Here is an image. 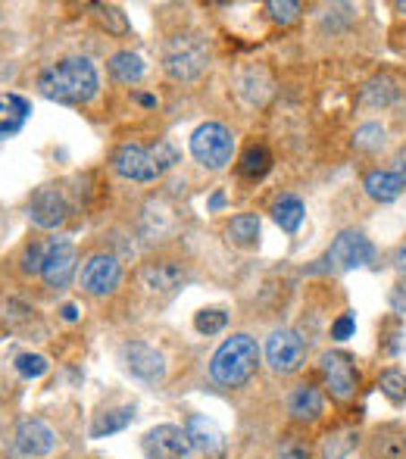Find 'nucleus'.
Here are the masks:
<instances>
[{"mask_svg":"<svg viewBox=\"0 0 406 459\" xmlns=\"http://www.w3.org/2000/svg\"><path fill=\"white\" fill-rule=\"evenodd\" d=\"M376 260V244L357 229H344L338 238L332 241L325 254V266L334 269V273H353V269H363Z\"/></svg>","mask_w":406,"mask_h":459,"instance_id":"nucleus-6","label":"nucleus"},{"mask_svg":"<svg viewBox=\"0 0 406 459\" xmlns=\"http://www.w3.org/2000/svg\"><path fill=\"white\" fill-rule=\"evenodd\" d=\"M38 91L41 97L54 103H66V107H82L91 103L100 91V75L88 56H63V60L50 63L38 75Z\"/></svg>","mask_w":406,"mask_h":459,"instance_id":"nucleus-1","label":"nucleus"},{"mask_svg":"<svg viewBox=\"0 0 406 459\" xmlns=\"http://www.w3.org/2000/svg\"><path fill=\"white\" fill-rule=\"evenodd\" d=\"M16 447L22 456H50L56 450V431L44 419H22L16 425Z\"/></svg>","mask_w":406,"mask_h":459,"instance_id":"nucleus-16","label":"nucleus"},{"mask_svg":"<svg viewBox=\"0 0 406 459\" xmlns=\"http://www.w3.org/2000/svg\"><path fill=\"white\" fill-rule=\"evenodd\" d=\"M363 191H366V197L376 200V204H394L403 194V182L391 169L378 166V169H369L363 176Z\"/></svg>","mask_w":406,"mask_h":459,"instance_id":"nucleus-22","label":"nucleus"},{"mask_svg":"<svg viewBox=\"0 0 406 459\" xmlns=\"http://www.w3.org/2000/svg\"><path fill=\"white\" fill-rule=\"evenodd\" d=\"M119 363L125 366L128 375L141 381H163L166 375V357L157 351V347L144 344V341H125L119 347Z\"/></svg>","mask_w":406,"mask_h":459,"instance_id":"nucleus-13","label":"nucleus"},{"mask_svg":"<svg viewBox=\"0 0 406 459\" xmlns=\"http://www.w3.org/2000/svg\"><path fill=\"white\" fill-rule=\"evenodd\" d=\"M185 435L191 437V444H194V450L206 459H222L225 456V437L222 431L216 429V422H210L206 416L201 412H191L188 419H185Z\"/></svg>","mask_w":406,"mask_h":459,"instance_id":"nucleus-17","label":"nucleus"},{"mask_svg":"<svg viewBox=\"0 0 406 459\" xmlns=\"http://www.w3.org/2000/svg\"><path fill=\"white\" fill-rule=\"evenodd\" d=\"M397 94H401V88H397L394 75L378 73V75H372V79L363 82V88H359V94H357V103L363 109H376L378 113V109L394 107Z\"/></svg>","mask_w":406,"mask_h":459,"instance_id":"nucleus-20","label":"nucleus"},{"mask_svg":"<svg viewBox=\"0 0 406 459\" xmlns=\"http://www.w3.org/2000/svg\"><path fill=\"white\" fill-rule=\"evenodd\" d=\"M191 157L203 166V169H225L235 157V134L222 126V122H203L191 134Z\"/></svg>","mask_w":406,"mask_h":459,"instance_id":"nucleus-5","label":"nucleus"},{"mask_svg":"<svg viewBox=\"0 0 406 459\" xmlns=\"http://www.w3.org/2000/svg\"><path fill=\"white\" fill-rule=\"evenodd\" d=\"M384 144H388V128H384L382 122H363V126H357V132H353V147H357L359 153H378Z\"/></svg>","mask_w":406,"mask_h":459,"instance_id":"nucleus-30","label":"nucleus"},{"mask_svg":"<svg viewBox=\"0 0 406 459\" xmlns=\"http://www.w3.org/2000/svg\"><path fill=\"white\" fill-rule=\"evenodd\" d=\"M275 459H315V450L304 435H285L275 447Z\"/></svg>","mask_w":406,"mask_h":459,"instance_id":"nucleus-32","label":"nucleus"},{"mask_svg":"<svg viewBox=\"0 0 406 459\" xmlns=\"http://www.w3.org/2000/svg\"><path fill=\"white\" fill-rule=\"evenodd\" d=\"M163 69L172 82H197L210 69V41L201 31H176L163 44Z\"/></svg>","mask_w":406,"mask_h":459,"instance_id":"nucleus-3","label":"nucleus"},{"mask_svg":"<svg viewBox=\"0 0 406 459\" xmlns=\"http://www.w3.org/2000/svg\"><path fill=\"white\" fill-rule=\"evenodd\" d=\"M394 10H397V13H403V16H406V0H397Z\"/></svg>","mask_w":406,"mask_h":459,"instance_id":"nucleus-44","label":"nucleus"},{"mask_svg":"<svg viewBox=\"0 0 406 459\" xmlns=\"http://www.w3.org/2000/svg\"><path fill=\"white\" fill-rule=\"evenodd\" d=\"M391 309H394L397 316L406 313V288H394V290H391Z\"/></svg>","mask_w":406,"mask_h":459,"instance_id":"nucleus-40","label":"nucleus"},{"mask_svg":"<svg viewBox=\"0 0 406 459\" xmlns=\"http://www.w3.org/2000/svg\"><path fill=\"white\" fill-rule=\"evenodd\" d=\"M272 88H275L272 75H269L263 66L241 69L238 79H235V91L244 103H247V107H263V103L272 97Z\"/></svg>","mask_w":406,"mask_h":459,"instance_id":"nucleus-19","label":"nucleus"},{"mask_svg":"<svg viewBox=\"0 0 406 459\" xmlns=\"http://www.w3.org/2000/svg\"><path fill=\"white\" fill-rule=\"evenodd\" d=\"M109 166H113L116 176H122L125 182H138V185H151L160 178V169L153 163L151 151L144 144H134V141H125L113 151L109 157Z\"/></svg>","mask_w":406,"mask_h":459,"instance_id":"nucleus-9","label":"nucleus"},{"mask_svg":"<svg viewBox=\"0 0 406 459\" xmlns=\"http://www.w3.org/2000/svg\"><path fill=\"white\" fill-rule=\"evenodd\" d=\"M75 266H79V254H75V244L69 238H50L44 244V266H41V278L48 288L60 290L73 281Z\"/></svg>","mask_w":406,"mask_h":459,"instance_id":"nucleus-10","label":"nucleus"},{"mask_svg":"<svg viewBox=\"0 0 406 459\" xmlns=\"http://www.w3.org/2000/svg\"><path fill=\"white\" fill-rule=\"evenodd\" d=\"M41 266H44V244H29L22 250V273L41 275Z\"/></svg>","mask_w":406,"mask_h":459,"instance_id":"nucleus-37","label":"nucleus"},{"mask_svg":"<svg viewBox=\"0 0 406 459\" xmlns=\"http://www.w3.org/2000/svg\"><path fill=\"white\" fill-rule=\"evenodd\" d=\"M16 372H19V378H25V381H35V378H41L44 372L50 368L48 363V357H41V353H19L16 357Z\"/></svg>","mask_w":406,"mask_h":459,"instance_id":"nucleus-35","label":"nucleus"},{"mask_svg":"<svg viewBox=\"0 0 406 459\" xmlns=\"http://www.w3.org/2000/svg\"><path fill=\"white\" fill-rule=\"evenodd\" d=\"M353 332H357V316L353 313H341L332 322V341H347L353 338Z\"/></svg>","mask_w":406,"mask_h":459,"instance_id":"nucleus-38","label":"nucleus"},{"mask_svg":"<svg viewBox=\"0 0 406 459\" xmlns=\"http://www.w3.org/2000/svg\"><path fill=\"white\" fill-rule=\"evenodd\" d=\"M31 116V107L19 94H0V138H10L22 128V122Z\"/></svg>","mask_w":406,"mask_h":459,"instance_id":"nucleus-24","label":"nucleus"},{"mask_svg":"<svg viewBox=\"0 0 406 459\" xmlns=\"http://www.w3.org/2000/svg\"><path fill=\"white\" fill-rule=\"evenodd\" d=\"M134 100H138L141 107H157V97L153 94H134Z\"/></svg>","mask_w":406,"mask_h":459,"instance_id":"nucleus-43","label":"nucleus"},{"mask_svg":"<svg viewBox=\"0 0 406 459\" xmlns=\"http://www.w3.org/2000/svg\"><path fill=\"white\" fill-rule=\"evenodd\" d=\"M60 316H63L66 322H75V319H79V307H75V303H63Z\"/></svg>","mask_w":406,"mask_h":459,"instance_id":"nucleus-42","label":"nucleus"},{"mask_svg":"<svg viewBox=\"0 0 406 459\" xmlns=\"http://www.w3.org/2000/svg\"><path fill=\"white\" fill-rule=\"evenodd\" d=\"M225 238L235 247H254L260 241V216L256 212H238L229 225H225Z\"/></svg>","mask_w":406,"mask_h":459,"instance_id":"nucleus-27","label":"nucleus"},{"mask_svg":"<svg viewBox=\"0 0 406 459\" xmlns=\"http://www.w3.org/2000/svg\"><path fill=\"white\" fill-rule=\"evenodd\" d=\"M107 69L113 75V82H119V85H138L147 73L144 60L138 54H132V50H119V54L109 56Z\"/></svg>","mask_w":406,"mask_h":459,"instance_id":"nucleus-25","label":"nucleus"},{"mask_svg":"<svg viewBox=\"0 0 406 459\" xmlns=\"http://www.w3.org/2000/svg\"><path fill=\"white\" fill-rule=\"evenodd\" d=\"M225 325H229V313H225V309H201V313L194 316V328L201 334H206V338L219 334Z\"/></svg>","mask_w":406,"mask_h":459,"instance_id":"nucleus-36","label":"nucleus"},{"mask_svg":"<svg viewBox=\"0 0 406 459\" xmlns=\"http://www.w3.org/2000/svg\"><path fill=\"white\" fill-rule=\"evenodd\" d=\"M91 13H94V19L100 22V29H103V31H109V35L125 38L128 31H132V25H128L125 13H122L119 6H113V4H94V6H91Z\"/></svg>","mask_w":406,"mask_h":459,"instance_id":"nucleus-31","label":"nucleus"},{"mask_svg":"<svg viewBox=\"0 0 406 459\" xmlns=\"http://www.w3.org/2000/svg\"><path fill=\"white\" fill-rule=\"evenodd\" d=\"M147 459H194L197 450L182 425H157L144 435Z\"/></svg>","mask_w":406,"mask_h":459,"instance_id":"nucleus-12","label":"nucleus"},{"mask_svg":"<svg viewBox=\"0 0 406 459\" xmlns=\"http://www.w3.org/2000/svg\"><path fill=\"white\" fill-rule=\"evenodd\" d=\"M266 13L275 25H294L304 16V4H294V0H269Z\"/></svg>","mask_w":406,"mask_h":459,"instance_id":"nucleus-33","label":"nucleus"},{"mask_svg":"<svg viewBox=\"0 0 406 459\" xmlns=\"http://www.w3.org/2000/svg\"><path fill=\"white\" fill-rule=\"evenodd\" d=\"M256 368H260V344H256V338H250L244 332L225 338L210 357L212 385L225 387V391L244 387L256 375Z\"/></svg>","mask_w":406,"mask_h":459,"instance_id":"nucleus-2","label":"nucleus"},{"mask_svg":"<svg viewBox=\"0 0 406 459\" xmlns=\"http://www.w3.org/2000/svg\"><path fill=\"white\" fill-rule=\"evenodd\" d=\"M138 278L151 294H176L188 281V273H185V266L178 260H163L160 256V260H147L141 266Z\"/></svg>","mask_w":406,"mask_h":459,"instance_id":"nucleus-15","label":"nucleus"},{"mask_svg":"<svg viewBox=\"0 0 406 459\" xmlns=\"http://www.w3.org/2000/svg\"><path fill=\"white\" fill-rule=\"evenodd\" d=\"M378 391H382V397L388 400L391 406H406V372L397 366H388L382 368V375H378Z\"/></svg>","mask_w":406,"mask_h":459,"instance_id":"nucleus-29","label":"nucleus"},{"mask_svg":"<svg viewBox=\"0 0 406 459\" xmlns=\"http://www.w3.org/2000/svg\"><path fill=\"white\" fill-rule=\"evenodd\" d=\"M272 219L275 225H279L281 231H288V235H294V231L304 225V216H307V206L304 200L298 197V194H281V197L272 200Z\"/></svg>","mask_w":406,"mask_h":459,"instance_id":"nucleus-23","label":"nucleus"},{"mask_svg":"<svg viewBox=\"0 0 406 459\" xmlns=\"http://www.w3.org/2000/svg\"><path fill=\"white\" fill-rule=\"evenodd\" d=\"M134 422V406H119V410H103L91 422V437H107L116 431H125Z\"/></svg>","mask_w":406,"mask_h":459,"instance_id":"nucleus-28","label":"nucleus"},{"mask_svg":"<svg viewBox=\"0 0 406 459\" xmlns=\"http://www.w3.org/2000/svg\"><path fill=\"white\" fill-rule=\"evenodd\" d=\"M29 219L38 225V229H60L69 219V200L63 191L56 187H41L35 191V197L29 200Z\"/></svg>","mask_w":406,"mask_h":459,"instance_id":"nucleus-14","label":"nucleus"},{"mask_svg":"<svg viewBox=\"0 0 406 459\" xmlns=\"http://www.w3.org/2000/svg\"><path fill=\"white\" fill-rule=\"evenodd\" d=\"M147 151H151V157H153V163H157L160 176H163V172H169L172 166H176L178 160H182V153H178V147L172 144L169 138H160L157 144H151V147H147Z\"/></svg>","mask_w":406,"mask_h":459,"instance_id":"nucleus-34","label":"nucleus"},{"mask_svg":"<svg viewBox=\"0 0 406 459\" xmlns=\"http://www.w3.org/2000/svg\"><path fill=\"white\" fill-rule=\"evenodd\" d=\"M394 269L406 278V241L394 250Z\"/></svg>","mask_w":406,"mask_h":459,"instance_id":"nucleus-41","label":"nucleus"},{"mask_svg":"<svg viewBox=\"0 0 406 459\" xmlns=\"http://www.w3.org/2000/svg\"><path fill=\"white\" fill-rule=\"evenodd\" d=\"M119 281H122V263L116 260L113 254H94L91 260L82 266L79 284L88 297H94V300H103V297L116 294Z\"/></svg>","mask_w":406,"mask_h":459,"instance_id":"nucleus-11","label":"nucleus"},{"mask_svg":"<svg viewBox=\"0 0 406 459\" xmlns=\"http://www.w3.org/2000/svg\"><path fill=\"white\" fill-rule=\"evenodd\" d=\"M266 366L275 375H298L307 366V341L294 328H275L266 338Z\"/></svg>","mask_w":406,"mask_h":459,"instance_id":"nucleus-7","label":"nucleus"},{"mask_svg":"<svg viewBox=\"0 0 406 459\" xmlns=\"http://www.w3.org/2000/svg\"><path fill=\"white\" fill-rule=\"evenodd\" d=\"M363 444V435H359L357 425H338V429L325 431V437L315 447V456L319 459H350L353 450Z\"/></svg>","mask_w":406,"mask_h":459,"instance_id":"nucleus-21","label":"nucleus"},{"mask_svg":"<svg viewBox=\"0 0 406 459\" xmlns=\"http://www.w3.org/2000/svg\"><path fill=\"white\" fill-rule=\"evenodd\" d=\"M285 410L298 429H313L325 419V391H322L315 381H298V385L288 391Z\"/></svg>","mask_w":406,"mask_h":459,"instance_id":"nucleus-8","label":"nucleus"},{"mask_svg":"<svg viewBox=\"0 0 406 459\" xmlns=\"http://www.w3.org/2000/svg\"><path fill=\"white\" fill-rule=\"evenodd\" d=\"M366 459H406V431L401 425H378L366 437Z\"/></svg>","mask_w":406,"mask_h":459,"instance_id":"nucleus-18","label":"nucleus"},{"mask_svg":"<svg viewBox=\"0 0 406 459\" xmlns=\"http://www.w3.org/2000/svg\"><path fill=\"white\" fill-rule=\"evenodd\" d=\"M391 172H394L397 178L403 182V187H406V144L403 147H397L394 151V157H391V166H388Z\"/></svg>","mask_w":406,"mask_h":459,"instance_id":"nucleus-39","label":"nucleus"},{"mask_svg":"<svg viewBox=\"0 0 406 459\" xmlns=\"http://www.w3.org/2000/svg\"><path fill=\"white\" fill-rule=\"evenodd\" d=\"M272 151H269L266 144H250L247 151L241 153V160H238V172H241V178H247V182H260V178L269 176V169H272Z\"/></svg>","mask_w":406,"mask_h":459,"instance_id":"nucleus-26","label":"nucleus"},{"mask_svg":"<svg viewBox=\"0 0 406 459\" xmlns=\"http://www.w3.org/2000/svg\"><path fill=\"white\" fill-rule=\"evenodd\" d=\"M319 375H322V391L332 397L334 403H353L363 387V375L350 353L344 351H325L319 357Z\"/></svg>","mask_w":406,"mask_h":459,"instance_id":"nucleus-4","label":"nucleus"}]
</instances>
